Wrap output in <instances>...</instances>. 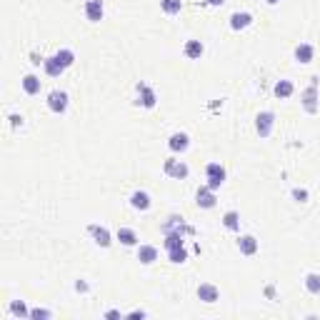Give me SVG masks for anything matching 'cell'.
Here are the masks:
<instances>
[{"label":"cell","mask_w":320,"mask_h":320,"mask_svg":"<svg viewBox=\"0 0 320 320\" xmlns=\"http://www.w3.org/2000/svg\"><path fill=\"white\" fill-rule=\"evenodd\" d=\"M188 165L183 163V160H175V158H168L165 160V175L175 178V180H183V178H188Z\"/></svg>","instance_id":"obj_3"},{"label":"cell","mask_w":320,"mask_h":320,"mask_svg":"<svg viewBox=\"0 0 320 320\" xmlns=\"http://www.w3.org/2000/svg\"><path fill=\"white\" fill-rule=\"evenodd\" d=\"M138 260H140L143 265H150V263L158 260V250H155L153 245H140V250H138Z\"/></svg>","instance_id":"obj_16"},{"label":"cell","mask_w":320,"mask_h":320,"mask_svg":"<svg viewBox=\"0 0 320 320\" xmlns=\"http://www.w3.org/2000/svg\"><path fill=\"white\" fill-rule=\"evenodd\" d=\"M168 145H170L173 153H183V150H188L190 140H188V135H185V133H175V135H170Z\"/></svg>","instance_id":"obj_10"},{"label":"cell","mask_w":320,"mask_h":320,"mask_svg":"<svg viewBox=\"0 0 320 320\" xmlns=\"http://www.w3.org/2000/svg\"><path fill=\"white\" fill-rule=\"evenodd\" d=\"M303 108L313 115L318 113V78H313V83L308 85V90L303 93Z\"/></svg>","instance_id":"obj_2"},{"label":"cell","mask_w":320,"mask_h":320,"mask_svg":"<svg viewBox=\"0 0 320 320\" xmlns=\"http://www.w3.org/2000/svg\"><path fill=\"white\" fill-rule=\"evenodd\" d=\"M205 173H208V188H210V190H218L220 185H223V180H225V170H223V165L210 163V165L205 168Z\"/></svg>","instance_id":"obj_1"},{"label":"cell","mask_w":320,"mask_h":320,"mask_svg":"<svg viewBox=\"0 0 320 320\" xmlns=\"http://www.w3.org/2000/svg\"><path fill=\"white\" fill-rule=\"evenodd\" d=\"M293 90H295V88H293L290 80H280V83H275V95L278 98H290Z\"/></svg>","instance_id":"obj_25"},{"label":"cell","mask_w":320,"mask_h":320,"mask_svg":"<svg viewBox=\"0 0 320 320\" xmlns=\"http://www.w3.org/2000/svg\"><path fill=\"white\" fill-rule=\"evenodd\" d=\"M250 23H253V15H250V13H233V15H230V28H233V30H243V28H248Z\"/></svg>","instance_id":"obj_11"},{"label":"cell","mask_w":320,"mask_h":320,"mask_svg":"<svg viewBox=\"0 0 320 320\" xmlns=\"http://www.w3.org/2000/svg\"><path fill=\"white\" fill-rule=\"evenodd\" d=\"M160 8H163L168 15H178L183 8V0H160Z\"/></svg>","instance_id":"obj_23"},{"label":"cell","mask_w":320,"mask_h":320,"mask_svg":"<svg viewBox=\"0 0 320 320\" xmlns=\"http://www.w3.org/2000/svg\"><path fill=\"white\" fill-rule=\"evenodd\" d=\"M130 318H145V313H143V310H135V313H130Z\"/></svg>","instance_id":"obj_33"},{"label":"cell","mask_w":320,"mask_h":320,"mask_svg":"<svg viewBox=\"0 0 320 320\" xmlns=\"http://www.w3.org/2000/svg\"><path fill=\"white\" fill-rule=\"evenodd\" d=\"M138 93H140V103L145 105V108H155V93H153V88H148L145 83H138Z\"/></svg>","instance_id":"obj_13"},{"label":"cell","mask_w":320,"mask_h":320,"mask_svg":"<svg viewBox=\"0 0 320 320\" xmlns=\"http://www.w3.org/2000/svg\"><path fill=\"white\" fill-rule=\"evenodd\" d=\"M105 318H120V313L118 310H108V313H105Z\"/></svg>","instance_id":"obj_31"},{"label":"cell","mask_w":320,"mask_h":320,"mask_svg":"<svg viewBox=\"0 0 320 320\" xmlns=\"http://www.w3.org/2000/svg\"><path fill=\"white\" fill-rule=\"evenodd\" d=\"M195 203L200 205V208H213L215 205V190H210V188H200L198 190V195H195Z\"/></svg>","instance_id":"obj_9"},{"label":"cell","mask_w":320,"mask_h":320,"mask_svg":"<svg viewBox=\"0 0 320 320\" xmlns=\"http://www.w3.org/2000/svg\"><path fill=\"white\" fill-rule=\"evenodd\" d=\"M85 15H88L90 23L103 20V0H88L85 3Z\"/></svg>","instance_id":"obj_6"},{"label":"cell","mask_w":320,"mask_h":320,"mask_svg":"<svg viewBox=\"0 0 320 320\" xmlns=\"http://www.w3.org/2000/svg\"><path fill=\"white\" fill-rule=\"evenodd\" d=\"M10 120H13V125H23V118H20V115H13Z\"/></svg>","instance_id":"obj_32"},{"label":"cell","mask_w":320,"mask_h":320,"mask_svg":"<svg viewBox=\"0 0 320 320\" xmlns=\"http://www.w3.org/2000/svg\"><path fill=\"white\" fill-rule=\"evenodd\" d=\"M313 55H315V50H313V45H308V43H303V45H298L295 48V60L298 63H310L313 60Z\"/></svg>","instance_id":"obj_14"},{"label":"cell","mask_w":320,"mask_h":320,"mask_svg":"<svg viewBox=\"0 0 320 320\" xmlns=\"http://www.w3.org/2000/svg\"><path fill=\"white\" fill-rule=\"evenodd\" d=\"M23 90L28 93V95L40 93V78H35V75H25V78H23Z\"/></svg>","instance_id":"obj_17"},{"label":"cell","mask_w":320,"mask_h":320,"mask_svg":"<svg viewBox=\"0 0 320 320\" xmlns=\"http://www.w3.org/2000/svg\"><path fill=\"white\" fill-rule=\"evenodd\" d=\"M48 108H50L53 113H65V108H68V95H65L63 90H53V93L48 95Z\"/></svg>","instance_id":"obj_5"},{"label":"cell","mask_w":320,"mask_h":320,"mask_svg":"<svg viewBox=\"0 0 320 320\" xmlns=\"http://www.w3.org/2000/svg\"><path fill=\"white\" fill-rule=\"evenodd\" d=\"M185 55H188V58H200L203 55V43L200 40H188V43H185Z\"/></svg>","instance_id":"obj_21"},{"label":"cell","mask_w":320,"mask_h":320,"mask_svg":"<svg viewBox=\"0 0 320 320\" xmlns=\"http://www.w3.org/2000/svg\"><path fill=\"white\" fill-rule=\"evenodd\" d=\"M165 248L168 250L183 248V233H165Z\"/></svg>","instance_id":"obj_24"},{"label":"cell","mask_w":320,"mask_h":320,"mask_svg":"<svg viewBox=\"0 0 320 320\" xmlns=\"http://www.w3.org/2000/svg\"><path fill=\"white\" fill-rule=\"evenodd\" d=\"M268 3H270V5H275V3H278V0H268Z\"/></svg>","instance_id":"obj_35"},{"label":"cell","mask_w":320,"mask_h":320,"mask_svg":"<svg viewBox=\"0 0 320 320\" xmlns=\"http://www.w3.org/2000/svg\"><path fill=\"white\" fill-rule=\"evenodd\" d=\"M88 230H90V235L95 238V243H98L100 248H108V245H110V233L105 230L103 225H90Z\"/></svg>","instance_id":"obj_8"},{"label":"cell","mask_w":320,"mask_h":320,"mask_svg":"<svg viewBox=\"0 0 320 320\" xmlns=\"http://www.w3.org/2000/svg\"><path fill=\"white\" fill-rule=\"evenodd\" d=\"M50 315H53L50 310H40V308H38V310H30V318H35V320H45V318H50Z\"/></svg>","instance_id":"obj_29"},{"label":"cell","mask_w":320,"mask_h":320,"mask_svg":"<svg viewBox=\"0 0 320 320\" xmlns=\"http://www.w3.org/2000/svg\"><path fill=\"white\" fill-rule=\"evenodd\" d=\"M10 313H13V315H20V318H25V315H30L28 310H25L23 300H13V303H10Z\"/></svg>","instance_id":"obj_28"},{"label":"cell","mask_w":320,"mask_h":320,"mask_svg":"<svg viewBox=\"0 0 320 320\" xmlns=\"http://www.w3.org/2000/svg\"><path fill=\"white\" fill-rule=\"evenodd\" d=\"M130 205L135 208V210H148V208H150V195H148V193H143V190L133 193V198H130Z\"/></svg>","instance_id":"obj_15"},{"label":"cell","mask_w":320,"mask_h":320,"mask_svg":"<svg viewBox=\"0 0 320 320\" xmlns=\"http://www.w3.org/2000/svg\"><path fill=\"white\" fill-rule=\"evenodd\" d=\"M305 288L310 293H320V275L318 273H308L305 275Z\"/></svg>","instance_id":"obj_26"},{"label":"cell","mask_w":320,"mask_h":320,"mask_svg":"<svg viewBox=\"0 0 320 320\" xmlns=\"http://www.w3.org/2000/svg\"><path fill=\"white\" fill-rule=\"evenodd\" d=\"M225 0H208V5H223Z\"/></svg>","instance_id":"obj_34"},{"label":"cell","mask_w":320,"mask_h":320,"mask_svg":"<svg viewBox=\"0 0 320 320\" xmlns=\"http://www.w3.org/2000/svg\"><path fill=\"white\" fill-rule=\"evenodd\" d=\"M223 225L228 228V230H238L240 228V215L235 210H228L225 215H223Z\"/></svg>","instance_id":"obj_22"},{"label":"cell","mask_w":320,"mask_h":320,"mask_svg":"<svg viewBox=\"0 0 320 320\" xmlns=\"http://www.w3.org/2000/svg\"><path fill=\"white\" fill-rule=\"evenodd\" d=\"M55 60H58L63 68H70V65L75 63V53H73V50H68V48H63V50H58V53H55Z\"/></svg>","instance_id":"obj_20"},{"label":"cell","mask_w":320,"mask_h":320,"mask_svg":"<svg viewBox=\"0 0 320 320\" xmlns=\"http://www.w3.org/2000/svg\"><path fill=\"white\" fill-rule=\"evenodd\" d=\"M118 240L123 245H135L138 243V235H135V230H130V228H120L118 230Z\"/></svg>","instance_id":"obj_19"},{"label":"cell","mask_w":320,"mask_h":320,"mask_svg":"<svg viewBox=\"0 0 320 320\" xmlns=\"http://www.w3.org/2000/svg\"><path fill=\"white\" fill-rule=\"evenodd\" d=\"M168 255H170V260H173V263H185V260H188V250H185V248L168 250Z\"/></svg>","instance_id":"obj_27"},{"label":"cell","mask_w":320,"mask_h":320,"mask_svg":"<svg viewBox=\"0 0 320 320\" xmlns=\"http://www.w3.org/2000/svg\"><path fill=\"white\" fill-rule=\"evenodd\" d=\"M273 123H275V115L273 113H260L258 118H255V130H258V135L260 138H268L270 135V130H273Z\"/></svg>","instance_id":"obj_4"},{"label":"cell","mask_w":320,"mask_h":320,"mask_svg":"<svg viewBox=\"0 0 320 320\" xmlns=\"http://www.w3.org/2000/svg\"><path fill=\"white\" fill-rule=\"evenodd\" d=\"M198 298H200L203 303H215V300H218V288L210 285V283L198 285Z\"/></svg>","instance_id":"obj_7"},{"label":"cell","mask_w":320,"mask_h":320,"mask_svg":"<svg viewBox=\"0 0 320 320\" xmlns=\"http://www.w3.org/2000/svg\"><path fill=\"white\" fill-rule=\"evenodd\" d=\"M238 248H240V253H243V255H255L258 253V240L253 235H243V238L238 240Z\"/></svg>","instance_id":"obj_12"},{"label":"cell","mask_w":320,"mask_h":320,"mask_svg":"<svg viewBox=\"0 0 320 320\" xmlns=\"http://www.w3.org/2000/svg\"><path fill=\"white\" fill-rule=\"evenodd\" d=\"M43 68H45V73H48L50 78H58V75L65 70V68L55 60V58H45V60H43Z\"/></svg>","instance_id":"obj_18"},{"label":"cell","mask_w":320,"mask_h":320,"mask_svg":"<svg viewBox=\"0 0 320 320\" xmlns=\"http://www.w3.org/2000/svg\"><path fill=\"white\" fill-rule=\"evenodd\" d=\"M293 198H295L298 203H305V200H308V190H303V188H295V190H293Z\"/></svg>","instance_id":"obj_30"}]
</instances>
